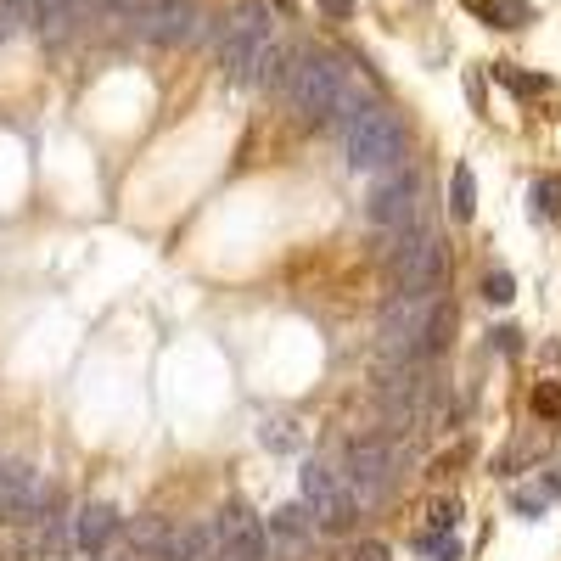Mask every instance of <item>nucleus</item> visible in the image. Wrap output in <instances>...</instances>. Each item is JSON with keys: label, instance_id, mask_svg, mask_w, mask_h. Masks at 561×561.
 Returning <instances> with one entry per match:
<instances>
[{"label": "nucleus", "instance_id": "nucleus-16", "mask_svg": "<svg viewBox=\"0 0 561 561\" xmlns=\"http://www.w3.org/2000/svg\"><path fill=\"white\" fill-rule=\"evenodd\" d=\"M528 214L533 219H561V180L556 174H539L528 185Z\"/></svg>", "mask_w": 561, "mask_h": 561}, {"label": "nucleus", "instance_id": "nucleus-14", "mask_svg": "<svg viewBox=\"0 0 561 561\" xmlns=\"http://www.w3.org/2000/svg\"><path fill=\"white\" fill-rule=\"evenodd\" d=\"M259 438H264V449H276V455H298L303 449V427L293 421V415H264Z\"/></svg>", "mask_w": 561, "mask_h": 561}, {"label": "nucleus", "instance_id": "nucleus-17", "mask_svg": "<svg viewBox=\"0 0 561 561\" xmlns=\"http://www.w3.org/2000/svg\"><path fill=\"white\" fill-rule=\"evenodd\" d=\"M494 29H523L528 23V0H472Z\"/></svg>", "mask_w": 561, "mask_h": 561}, {"label": "nucleus", "instance_id": "nucleus-27", "mask_svg": "<svg viewBox=\"0 0 561 561\" xmlns=\"http://www.w3.org/2000/svg\"><path fill=\"white\" fill-rule=\"evenodd\" d=\"M320 6H326L331 17H348V12H354V0H320Z\"/></svg>", "mask_w": 561, "mask_h": 561}, {"label": "nucleus", "instance_id": "nucleus-22", "mask_svg": "<svg viewBox=\"0 0 561 561\" xmlns=\"http://www.w3.org/2000/svg\"><path fill=\"white\" fill-rule=\"evenodd\" d=\"M427 516H432V523H427V533H449L455 523H461V500H438Z\"/></svg>", "mask_w": 561, "mask_h": 561}, {"label": "nucleus", "instance_id": "nucleus-11", "mask_svg": "<svg viewBox=\"0 0 561 561\" xmlns=\"http://www.w3.org/2000/svg\"><path fill=\"white\" fill-rule=\"evenodd\" d=\"M0 511L23 516V523L46 516V511H51V483H46V472L29 466V461H6V466H0Z\"/></svg>", "mask_w": 561, "mask_h": 561}, {"label": "nucleus", "instance_id": "nucleus-2", "mask_svg": "<svg viewBox=\"0 0 561 561\" xmlns=\"http://www.w3.org/2000/svg\"><path fill=\"white\" fill-rule=\"evenodd\" d=\"M343 152H348V169L382 174L404 157V123L382 101H365V107H354L343 118Z\"/></svg>", "mask_w": 561, "mask_h": 561}, {"label": "nucleus", "instance_id": "nucleus-7", "mask_svg": "<svg viewBox=\"0 0 561 561\" xmlns=\"http://www.w3.org/2000/svg\"><path fill=\"white\" fill-rule=\"evenodd\" d=\"M208 533V561H269V533L247 506H219Z\"/></svg>", "mask_w": 561, "mask_h": 561}, {"label": "nucleus", "instance_id": "nucleus-9", "mask_svg": "<svg viewBox=\"0 0 561 561\" xmlns=\"http://www.w3.org/2000/svg\"><path fill=\"white\" fill-rule=\"evenodd\" d=\"M393 276H399V293H432L438 276H444V242H438V231H427V225L399 231Z\"/></svg>", "mask_w": 561, "mask_h": 561}, {"label": "nucleus", "instance_id": "nucleus-3", "mask_svg": "<svg viewBox=\"0 0 561 561\" xmlns=\"http://www.w3.org/2000/svg\"><path fill=\"white\" fill-rule=\"evenodd\" d=\"M276 34V12L264 6V0H242V6L225 17V34H219V73L236 79V85H253V68L259 56Z\"/></svg>", "mask_w": 561, "mask_h": 561}, {"label": "nucleus", "instance_id": "nucleus-15", "mask_svg": "<svg viewBox=\"0 0 561 561\" xmlns=\"http://www.w3.org/2000/svg\"><path fill=\"white\" fill-rule=\"evenodd\" d=\"M449 214L461 219V225L477 214V174H472V163H455V180H449Z\"/></svg>", "mask_w": 561, "mask_h": 561}, {"label": "nucleus", "instance_id": "nucleus-20", "mask_svg": "<svg viewBox=\"0 0 561 561\" xmlns=\"http://www.w3.org/2000/svg\"><path fill=\"white\" fill-rule=\"evenodd\" d=\"M483 298H489L494 309H506V303L516 298V281H511V269H489V276H483Z\"/></svg>", "mask_w": 561, "mask_h": 561}, {"label": "nucleus", "instance_id": "nucleus-19", "mask_svg": "<svg viewBox=\"0 0 561 561\" xmlns=\"http://www.w3.org/2000/svg\"><path fill=\"white\" fill-rule=\"evenodd\" d=\"M494 79H500L506 90H516V96H545V90H550V79H539V73H516L511 62H500V68H494Z\"/></svg>", "mask_w": 561, "mask_h": 561}, {"label": "nucleus", "instance_id": "nucleus-1", "mask_svg": "<svg viewBox=\"0 0 561 561\" xmlns=\"http://www.w3.org/2000/svg\"><path fill=\"white\" fill-rule=\"evenodd\" d=\"M444 331H449V309L432 298V293H399L387 309H382V326H377V337H382V354L393 365H415V360H427V354H438V343H444Z\"/></svg>", "mask_w": 561, "mask_h": 561}, {"label": "nucleus", "instance_id": "nucleus-12", "mask_svg": "<svg viewBox=\"0 0 561 561\" xmlns=\"http://www.w3.org/2000/svg\"><path fill=\"white\" fill-rule=\"evenodd\" d=\"M68 533H73V550H107L113 539H118V511L113 506H79L68 516Z\"/></svg>", "mask_w": 561, "mask_h": 561}, {"label": "nucleus", "instance_id": "nucleus-18", "mask_svg": "<svg viewBox=\"0 0 561 561\" xmlns=\"http://www.w3.org/2000/svg\"><path fill=\"white\" fill-rule=\"evenodd\" d=\"M130 545L147 550V556H163V545H169V523H157V516H140V523L130 528Z\"/></svg>", "mask_w": 561, "mask_h": 561}, {"label": "nucleus", "instance_id": "nucleus-10", "mask_svg": "<svg viewBox=\"0 0 561 561\" xmlns=\"http://www.w3.org/2000/svg\"><path fill=\"white\" fill-rule=\"evenodd\" d=\"M303 500H309V511H315L320 528H348L360 516L343 466H331V461H303Z\"/></svg>", "mask_w": 561, "mask_h": 561}, {"label": "nucleus", "instance_id": "nucleus-8", "mask_svg": "<svg viewBox=\"0 0 561 561\" xmlns=\"http://www.w3.org/2000/svg\"><path fill=\"white\" fill-rule=\"evenodd\" d=\"M415 214H421V174H410V169H382V180L370 185V197H365V219L377 225V231H410Z\"/></svg>", "mask_w": 561, "mask_h": 561}, {"label": "nucleus", "instance_id": "nucleus-5", "mask_svg": "<svg viewBox=\"0 0 561 561\" xmlns=\"http://www.w3.org/2000/svg\"><path fill=\"white\" fill-rule=\"evenodd\" d=\"M343 477H348V494H354V506H382L393 483H399V449L382 444V438H354L343 449Z\"/></svg>", "mask_w": 561, "mask_h": 561}, {"label": "nucleus", "instance_id": "nucleus-24", "mask_svg": "<svg viewBox=\"0 0 561 561\" xmlns=\"http://www.w3.org/2000/svg\"><path fill=\"white\" fill-rule=\"evenodd\" d=\"M533 410L539 415H561V382H539L533 387Z\"/></svg>", "mask_w": 561, "mask_h": 561}, {"label": "nucleus", "instance_id": "nucleus-21", "mask_svg": "<svg viewBox=\"0 0 561 561\" xmlns=\"http://www.w3.org/2000/svg\"><path fill=\"white\" fill-rule=\"evenodd\" d=\"M545 506H550L545 489H516V494H511V511H516V516H545Z\"/></svg>", "mask_w": 561, "mask_h": 561}, {"label": "nucleus", "instance_id": "nucleus-28", "mask_svg": "<svg viewBox=\"0 0 561 561\" xmlns=\"http://www.w3.org/2000/svg\"><path fill=\"white\" fill-rule=\"evenodd\" d=\"M12 29H17V17H12V12H6V6H0V39H6V34H12Z\"/></svg>", "mask_w": 561, "mask_h": 561}, {"label": "nucleus", "instance_id": "nucleus-25", "mask_svg": "<svg viewBox=\"0 0 561 561\" xmlns=\"http://www.w3.org/2000/svg\"><path fill=\"white\" fill-rule=\"evenodd\" d=\"M348 561H387V545H382V539H365V545H354Z\"/></svg>", "mask_w": 561, "mask_h": 561}, {"label": "nucleus", "instance_id": "nucleus-26", "mask_svg": "<svg viewBox=\"0 0 561 561\" xmlns=\"http://www.w3.org/2000/svg\"><path fill=\"white\" fill-rule=\"evenodd\" d=\"M539 489H545V494H550V500H561V466H556V472H545V477H539Z\"/></svg>", "mask_w": 561, "mask_h": 561}, {"label": "nucleus", "instance_id": "nucleus-6", "mask_svg": "<svg viewBox=\"0 0 561 561\" xmlns=\"http://www.w3.org/2000/svg\"><path fill=\"white\" fill-rule=\"evenodd\" d=\"M130 23H135L140 39H152V46H197L208 34V12L197 0H135Z\"/></svg>", "mask_w": 561, "mask_h": 561}, {"label": "nucleus", "instance_id": "nucleus-13", "mask_svg": "<svg viewBox=\"0 0 561 561\" xmlns=\"http://www.w3.org/2000/svg\"><path fill=\"white\" fill-rule=\"evenodd\" d=\"M315 528H320V523H315V511H309V506H281L276 516H269V528H264V533L276 539L281 550H293V556H298V550L315 545Z\"/></svg>", "mask_w": 561, "mask_h": 561}, {"label": "nucleus", "instance_id": "nucleus-4", "mask_svg": "<svg viewBox=\"0 0 561 561\" xmlns=\"http://www.w3.org/2000/svg\"><path fill=\"white\" fill-rule=\"evenodd\" d=\"M343 85H348V73H343L326 51H293V68H286V79H281V90H286V101H293V113L309 118V123L337 113Z\"/></svg>", "mask_w": 561, "mask_h": 561}, {"label": "nucleus", "instance_id": "nucleus-23", "mask_svg": "<svg viewBox=\"0 0 561 561\" xmlns=\"http://www.w3.org/2000/svg\"><path fill=\"white\" fill-rule=\"evenodd\" d=\"M421 550H427L432 561H461V545H455V539H444V533H421Z\"/></svg>", "mask_w": 561, "mask_h": 561}]
</instances>
